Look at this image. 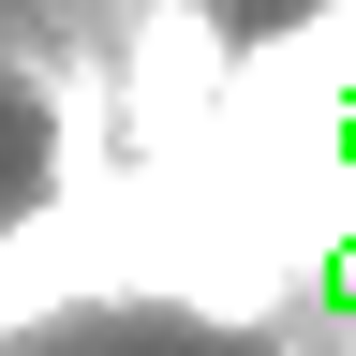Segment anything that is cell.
<instances>
[{
    "label": "cell",
    "mask_w": 356,
    "mask_h": 356,
    "mask_svg": "<svg viewBox=\"0 0 356 356\" xmlns=\"http://www.w3.org/2000/svg\"><path fill=\"white\" fill-rule=\"evenodd\" d=\"M104 104H119L134 149H193L208 104H222V30L193 15V0H149L134 44H119V74H104Z\"/></svg>",
    "instance_id": "1"
}]
</instances>
